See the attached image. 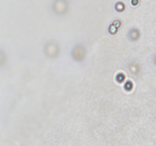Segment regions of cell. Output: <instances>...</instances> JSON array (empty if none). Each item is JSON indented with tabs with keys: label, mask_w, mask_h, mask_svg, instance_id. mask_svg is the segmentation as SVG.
Masks as SVG:
<instances>
[{
	"label": "cell",
	"mask_w": 156,
	"mask_h": 146,
	"mask_svg": "<svg viewBox=\"0 0 156 146\" xmlns=\"http://www.w3.org/2000/svg\"><path fill=\"white\" fill-rule=\"evenodd\" d=\"M44 53L48 57H56L59 53V47L57 43L54 41L47 43L44 47Z\"/></svg>",
	"instance_id": "cell-1"
},
{
	"label": "cell",
	"mask_w": 156,
	"mask_h": 146,
	"mask_svg": "<svg viewBox=\"0 0 156 146\" xmlns=\"http://www.w3.org/2000/svg\"><path fill=\"white\" fill-rule=\"evenodd\" d=\"M85 54H86L85 48L82 44L76 45L72 51V56H73V59L78 62H81L83 60L85 57Z\"/></svg>",
	"instance_id": "cell-2"
},
{
	"label": "cell",
	"mask_w": 156,
	"mask_h": 146,
	"mask_svg": "<svg viewBox=\"0 0 156 146\" xmlns=\"http://www.w3.org/2000/svg\"><path fill=\"white\" fill-rule=\"evenodd\" d=\"M139 36H140V34H139V31L137 30H131V31L129 32V36H130L131 39L133 40L138 39Z\"/></svg>",
	"instance_id": "cell-3"
},
{
	"label": "cell",
	"mask_w": 156,
	"mask_h": 146,
	"mask_svg": "<svg viewBox=\"0 0 156 146\" xmlns=\"http://www.w3.org/2000/svg\"><path fill=\"white\" fill-rule=\"evenodd\" d=\"M5 60H6L5 54L4 53V52L0 50V66H2V65L5 62Z\"/></svg>",
	"instance_id": "cell-4"
}]
</instances>
